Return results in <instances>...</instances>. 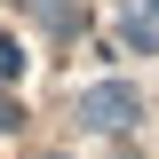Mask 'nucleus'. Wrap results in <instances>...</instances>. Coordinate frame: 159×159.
I'll list each match as a JSON object with an SVG mask.
<instances>
[{"label":"nucleus","instance_id":"nucleus-1","mask_svg":"<svg viewBox=\"0 0 159 159\" xmlns=\"http://www.w3.org/2000/svg\"><path fill=\"white\" fill-rule=\"evenodd\" d=\"M135 111H143V96L127 88V80H103V88H88V96H80V119H88V127H103V135H119Z\"/></svg>","mask_w":159,"mask_h":159},{"label":"nucleus","instance_id":"nucleus-2","mask_svg":"<svg viewBox=\"0 0 159 159\" xmlns=\"http://www.w3.org/2000/svg\"><path fill=\"white\" fill-rule=\"evenodd\" d=\"M119 40H127V48H143V56H151V48H159V0H135V8H127V16H119Z\"/></svg>","mask_w":159,"mask_h":159},{"label":"nucleus","instance_id":"nucleus-3","mask_svg":"<svg viewBox=\"0 0 159 159\" xmlns=\"http://www.w3.org/2000/svg\"><path fill=\"white\" fill-rule=\"evenodd\" d=\"M16 64H24V56H16V48H8V40H0V80H8V72H16Z\"/></svg>","mask_w":159,"mask_h":159},{"label":"nucleus","instance_id":"nucleus-4","mask_svg":"<svg viewBox=\"0 0 159 159\" xmlns=\"http://www.w3.org/2000/svg\"><path fill=\"white\" fill-rule=\"evenodd\" d=\"M0 127H8V96H0Z\"/></svg>","mask_w":159,"mask_h":159}]
</instances>
